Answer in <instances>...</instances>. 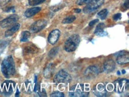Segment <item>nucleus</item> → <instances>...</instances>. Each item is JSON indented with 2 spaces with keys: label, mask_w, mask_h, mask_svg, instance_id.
<instances>
[{
  "label": "nucleus",
  "mask_w": 129,
  "mask_h": 97,
  "mask_svg": "<svg viewBox=\"0 0 129 97\" xmlns=\"http://www.w3.org/2000/svg\"><path fill=\"white\" fill-rule=\"evenodd\" d=\"M1 72L5 78H9L16 73L14 60L11 55L7 57L1 63Z\"/></svg>",
  "instance_id": "f257e3e1"
},
{
  "label": "nucleus",
  "mask_w": 129,
  "mask_h": 97,
  "mask_svg": "<svg viewBox=\"0 0 129 97\" xmlns=\"http://www.w3.org/2000/svg\"><path fill=\"white\" fill-rule=\"evenodd\" d=\"M89 88L84 84L78 83L70 89L69 95L72 97H86L89 95Z\"/></svg>",
  "instance_id": "f03ea898"
},
{
  "label": "nucleus",
  "mask_w": 129,
  "mask_h": 97,
  "mask_svg": "<svg viewBox=\"0 0 129 97\" xmlns=\"http://www.w3.org/2000/svg\"><path fill=\"white\" fill-rule=\"evenodd\" d=\"M80 38L79 35H72L64 44V48L67 52H72L76 50L80 42Z\"/></svg>",
  "instance_id": "7ed1b4c3"
},
{
  "label": "nucleus",
  "mask_w": 129,
  "mask_h": 97,
  "mask_svg": "<svg viewBox=\"0 0 129 97\" xmlns=\"http://www.w3.org/2000/svg\"><path fill=\"white\" fill-rule=\"evenodd\" d=\"M72 80V77L67 72L63 70L58 72L54 76V82L56 83H70Z\"/></svg>",
  "instance_id": "20e7f679"
},
{
  "label": "nucleus",
  "mask_w": 129,
  "mask_h": 97,
  "mask_svg": "<svg viewBox=\"0 0 129 97\" xmlns=\"http://www.w3.org/2000/svg\"><path fill=\"white\" fill-rule=\"evenodd\" d=\"M114 84L115 91L118 93H122L128 89L129 82L125 79H118L114 82Z\"/></svg>",
  "instance_id": "39448f33"
},
{
  "label": "nucleus",
  "mask_w": 129,
  "mask_h": 97,
  "mask_svg": "<svg viewBox=\"0 0 129 97\" xmlns=\"http://www.w3.org/2000/svg\"><path fill=\"white\" fill-rule=\"evenodd\" d=\"M16 83L11 80H6L1 86V92L5 96H9L13 92Z\"/></svg>",
  "instance_id": "423d86ee"
},
{
  "label": "nucleus",
  "mask_w": 129,
  "mask_h": 97,
  "mask_svg": "<svg viewBox=\"0 0 129 97\" xmlns=\"http://www.w3.org/2000/svg\"><path fill=\"white\" fill-rule=\"evenodd\" d=\"M104 0H92L84 8L83 11L85 14H89V13L93 12L96 10L99 7H100L104 4Z\"/></svg>",
  "instance_id": "0eeeda50"
},
{
  "label": "nucleus",
  "mask_w": 129,
  "mask_h": 97,
  "mask_svg": "<svg viewBox=\"0 0 129 97\" xmlns=\"http://www.w3.org/2000/svg\"><path fill=\"white\" fill-rule=\"evenodd\" d=\"M47 22L45 20L42 19L39 20L34 22L30 27V32L33 34H36V33L39 32V31L42 30L43 29L47 26Z\"/></svg>",
  "instance_id": "6e6552de"
},
{
  "label": "nucleus",
  "mask_w": 129,
  "mask_h": 97,
  "mask_svg": "<svg viewBox=\"0 0 129 97\" xmlns=\"http://www.w3.org/2000/svg\"><path fill=\"white\" fill-rule=\"evenodd\" d=\"M18 20H19V16L16 14H12V15L10 16L5 19L1 20L0 22V26L3 28L8 27L16 23Z\"/></svg>",
  "instance_id": "1a4fd4ad"
},
{
  "label": "nucleus",
  "mask_w": 129,
  "mask_h": 97,
  "mask_svg": "<svg viewBox=\"0 0 129 97\" xmlns=\"http://www.w3.org/2000/svg\"><path fill=\"white\" fill-rule=\"evenodd\" d=\"M93 92L96 96L100 97L106 96L107 95V90L103 83H99L96 85L93 89Z\"/></svg>",
  "instance_id": "9d476101"
},
{
  "label": "nucleus",
  "mask_w": 129,
  "mask_h": 97,
  "mask_svg": "<svg viewBox=\"0 0 129 97\" xmlns=\"http://www.w3.org/2000/svg\"><path fill=\"white\" fill-rule=\"evenodd\" d=\"M99 71L98 69L96 66H91L87 67L86 69L85 72H84V75L87 79H93L96 77V76L98 75Z\"/></svg>",
  "instance_id": "9b49d317"
},
{
  "label": "nucleus",
  "mask_w": 129,
  "mask_h": 97,
  "mask_svg": "<svg viewBox=\"0 0 129 97\" xmlns=\"http://www.w3.org/2000/svg\"><path fill=\"white\" fill-rule=\"evenodd\" d=\"M117 63L119 64H124L129 62V54L127 51H122L119 52L117 55Z\"/></svg>",
  "instance_id": "f8f14e48"
},
{
  "label": "nucleus",
  "mask_w": 129,
  "mask_h": 97,
  "mask_svg": "<svg viewBox=\"0 0 129 97\" xmlns=\"http://www.w3.org/2000/svg\"><path fill=\"white\" fill-rule=\"evenodd\" d=\"M59 37H60V31L58 29H54L49 34L48 38V41L49 44L54 45L58 40Z\"/></svg>",
  "instance_id": "ddd939ff"
},
{
  "label": "nucleus",
  "mask_w": 129,
  "mask_h": 97,
  "mask_svg": "<svg viewBox=\"0 0 129 97\" xmlns=\"http://www.w3.org/2000/svg\"><path fill=\"white\" fill-rule=\"evenodd\" d=\"M105 27V25L104 23H101L96 27L95 30V34L98 37H105L108 35V33L104 31V29Z\"/></svg>",
  "instance_id": "4468645a"
},
{
  "label": "nucleus",
  "mask_w": 129,
  "mask_h": 97,
  "mask_svg": "<svg viewBox=\"0 0 129 97\" xmlns=\"http://www.w3.org/2000/svg\"><path fill=\"white\" fill-rule=\"evenodd\" d=\"M115 67V63L111 59L107 60L104 64V69L107 72H111L114 70Z\"/></svg>",
  "instance_id": "2eb2a0df"
},
{
  "label": "nucleus",
  "mask_w": 129,
  "mask_h": 97,
  "mask_svg": "<svg viewBox=\"0 0 129 97\" xmlns=\"http://www.w3.org/2000/svg\"><path fill=\"white\" fill-rule=\"evenodd\" d=\"M41 8L37 7H33L30 9H28L26 10L25 12H24V16L26 17H31L35 15L41 11Z\"/></svg>",
  "instance_id": "dca6fc26"
},
{
  "label": "nucleus",
  "mask_w": 129,
  "mask_h": 97,
  "mask_svg": "<svg viewBox=\"0 0 129 97\" xmlns=\"http://www.w3.org/2000/svg\"><path fill=\"white\" fill-rule=\"evenodd\" d=\"M20 27V24L19 23L14 24L10 29H8V30L5 32V37L7 38L12 36L14 34L17 30H19Z\"/></svg>",
  "instance_id": "f3484780"
},
{
  "label": "nucleus",
  "mask_w": 129,
  "mask_h": 97,
  "mask_svg": "<svg viewBox=\"0 0 129 97\" xmlns=\"http://www.w3.org/2000/svg\"><path fill=\"white\" fill-rule=\"evenodd\" d=\"M54 67L52 64H49L48 66L46 67L44 71V75L45 78H49L52 76L53 72H54Z\"/></svg>",
  "instance_id": "a211bd4d"
},
{
  "label": "nucleus",
  "mask_w": 129,
  "mask_h": 97,
  "mask_svg": "<svg viewBox=\"0 0 129 97\" xmlns=\"http://www.w3.org/2000/svg\"><path fill=\"white\" fill-rule=\"evenodd\" d=\"M30 37V32L28 31H23L21 35V42H27Z\"/></svg>",
  "instance_id": "6ab92c4d"
},
{
  "label": "nucleus",
  "mask_w": 129,
  "mask_h": 97,
  "mask_svg": "<svg viewBox=\"0 0 129 97\" xmlns=\"http://www.w3.org/2000/svg\"><path fill=\"white\" fill-rule=\"evenodd\" d=\"M37 51H38L37 48L34 45L27 47L26 48H25V49L24 50V52H25L26 54L35 53V52H37Z\"/></svg>",
  "instance_id": "aec40b11"
},
{
  "label": "nucleus",
  "mask_w": 129,
  "mask_h": 97,
  "mask_svg": "<svg viewBox=\"0 0 129 97\" xmlns=\"http://www.w3.org/2000/svg\"><path fill=\"white\" fill-rule=\"evenodd\" d=\"M108 11L107 10V9H105L98 13L97 16L98 17H100L101 20H104L106 17H107V15H108Z\"/></svg>",
  "instance_id": "412c9836"
},
{
  "label": "nucleus",
  "mask_w": 129,
  "mask_h": 97,
  "mask_svg": "<svg viewBox=\"0 0 129 97\" xmlns=\"http://www.w3.org/2000/svg\"><path fill=\"white\" fill-rule=\"evenodd\" d=\"M76 20V17L74 16H70L68 17H66L65 19H63L62 21V23L63 24H69L73 22Z\"/></svg>",
  "instance_id": "4be33fe9"
},
{
  "label": "nucleus",
  "mask_w": 129,
  "mask_h": 97,
  "mask_svg": "<svg viewBox=\"0 0 129 97\" xmlns=\"http://www.w3.org/2000/svg\"><path fill=\"white\" fill-rule=\"evenodd\" d=\"M58 51H59L58 47L54 48H52V50L49 52L48 57L51 58H53V57H54L56 55H57V54L58 53Z\"/></svg>",
  "instance_id": "5701e85b"
},
{
  "label": "nucleus",
  "mask_w": 129,
  "mask_h": 97,
  "mask_svg": "<svg viewBox=\"0 0 129 97\" xmlns=\"http://www.w3.org/2000/svg\"><path fill=\"white\" fill-rule=\"evenodd\" d=\"M46 0H28L29 4L31 6H35L44 3Z\"/></svg>",
  "instance_id": "b1692460"
},
{
  "label": "nucleus",
  "mask_w": 129,
  "mask_h": 97,
  "mask_svg": "<svg viewBox=\"0 0 129 97\" xmlns=\"http://www.w3.org/2000/svg\"><path fill=\"white\" fill-rule=\"evenodd\" d=\"M92 1V0H77L76 4L79 5V6H83V5L89 4Z\"/></svg>",
  "instance_id": "393cba45"
},
{
  "label": "nucleus",
  "mask_w": 129,
  "mask_h": 97,
  "mask_svg": "<svg viewBox=\"0 0 129 97\" xmlns=\"http://www.w3.org/2000/svg\"><path fill=\"white\" fill-rule=\"evenodd\" d=\"M51 97H64V93L59 91H55L54 92L51 93Z\"/></svg>",
  "instance_id": "a878e982"
},
{
  "label": "nucleus",
  "mask_w": 129,
  "mask_h": 97,
  "mask_svg": "<svg viewBox=\"0 0 129 97\" xmlns=\"http://www.w3.org/2000/svg\"><path fill=\"white\" fill-rule=\"evenodd\" d=\"M121 17V13H117L113 16V20L115 21H117L118 20H120Z\"/></svg>",
  "instance_id": "bb28decb"
},
{
  "label": "nucleus",
  "mask_w": 129,
  "mask_h": 97,
  "mask_svg": "<svg viewBox=\"0 0 129 97\" xmlns=\"http://www.w3.org/2000/svg\"><path fill=\"white\" fill-rule=\"evenodd\" d=\"M11 0H0V7L6 6L7 4H8Z\"/></svg>",
  "instance_id": "cd10ccee"
},
{
  "label": "nucleus",
  "mask_w": 129,
  "mask_h": 97,
  "mask_svg": "<svg viewBox=\"0 0 129 97\" xmlns=\"http://www.w3.org/2000/svg\"><path fill=\"white\" fill-rule=\"evenodd\" d=\"M129 0H125V2L124 3V4H123V6H122V7L124 8V9L125 10H127L128 9L129 7Z\"/></svg>",
  "instance_id": "c85d7f7f"
},
{
  "label": "nucleus",
  "mask_w": 129,
  "mask_h": 97,
  "mask_svg": "<svg viewBox=\"0 0 129 97\" xmlns=\"http://www.w3.org/2000/svg\"><path fill=\"white\" fill-rule=\"evenodd\" d=\"M98 22H99V19H96L93 20H92V21H91V22H90V23H89V26H93L94 24H95V23H97Z\"/></svg>",
  "instance_id": "c756f323"
},
{
  "label": "nucleus",
  "mask_w": 129,
  "mask_h": 97,
  "mask_svg": "<svg viewBox=\"0 0 129 97\" xmlns=\"http://www.w3.org/2000/svg\"><path fill=\"white\" fill-rule=\"evenodd\" d=\"M80 11H81V10L80 9H76L75 10H74V12L76 13H80Z\"/></svg>",
  "instance_id": "7c9ffc66"
},
{
  "label": "nucleus",
  "mask_w": 129,
  "mask_h": 97,
  "mask_svg": "<svg viewBox=\"0 0 129 97\" xmlns=\"http://www.w3.org/2000/svg\"><path fill=\"white\" fill-rule=\"evenodd\" d=\"M19 94H20V92H19V89H17V92H16V95H15V96H19Z\"/></svg>",
  "instance_id": "2f4dec72"
},
{
  "label": "nucleus",
  "mask_w": 129,
  "mask_h": 97,
  "mask_svg": "<svg viewBox=\"0 0 129 97\" xmlns=\"http://www.w3.org/2000/svg\"><path fill=\"white\" fill-rule=\"evenodd\" d=\"M122 73H123V74H125V72L124 70H122Z\"/></svg>",
  "instance_id": "473e14b6"
},
{
  "label": "nucleus",
  "mask_w": 129,
  "mask_h": 97,
  "mask_svg": "<svg viewBox=\"0 0 129 97\" xmlns=\"http://www.w3.org/2000/svg\"><path fill=\"white\" fill-rule=\"evenodd\" d=\"M117 74H118V75H120V72H119V71L117 72Z\"/></svg>",
  "instance_id": "72a5a7b5"
}]
</instances>
